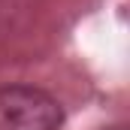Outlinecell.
I'll return each mask as SVG.
<instances>
[{
  "label": "cell",
  "instance_id": "6da1fadb",
  "mask_svg": "<svg viewBox=\"0 0 130 130\" xmlns=\"http://www.w3.org/2000/svg\"><path fill=\"white\" fill-rule=\"evenodd\" d=\"M64 106L42 88H0V130H61Z\"/></svg>",
  "mask_w": 130,
  "mask_h": 130
}]
</instances>
